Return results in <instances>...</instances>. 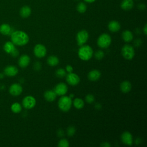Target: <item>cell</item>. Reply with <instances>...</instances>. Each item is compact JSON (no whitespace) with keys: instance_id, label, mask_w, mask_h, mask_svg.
I'll use <instances>...</instances> for the list:
<instances>
[{"instance_id":"cell-1","label":"cell","mask_w":147,"mask_h":147,"mask_svg":"<svg viewBox=\"0 0 147 147\" xmlns=\"http://www.w3.org/2000/svg\"><path fill=\"white\" fill-rule=\"evenodd\" d=\"M29 40L28 35L21 30L14 31L11 34V41L17 46H24L28 44Z\"/></svg>"},{"instance_id":"cell-2","label":"cell","mask_w":147,"mask_h":147,"mask_svg":"<svg viewBox=\"0 0 147 147\" xmlns=\"http://www.w3.org/2000/svg\"><path fill=\"white\" fill-rule=\"evenodd\" d=\"M93 55V50L89 45H82L78 50L79 57L84 61L90 60Z\"/></svg>"},{"instance_id":"cell-3","label":"cell","mask_w":147,"mask_h":147,"mask_svg":"<svg viewBox=\"0 0 147 147\" xmlns=\"http://www.w3.org/2000/svg\"><path fill=\"white\" fill-rule=\"evenodd\" d=\"M72 101L69 96L63 95L58 101L59 108L64 112L69 111L71 107Z\"/></svg>"},{"instance_id":"cell-4","label":"cell","mask_w":147,"mask_h":147,"mask_svg":"<svg viewBox=\"0 0 147 147\" xmlns=\"http://www.w3.org/2000/svg\"><path fill=\"white\" fill-rule=\"evenodd\" d=\"M111 42V38L109 34L103 33L98 38L97 44L101 48H106L110 46Z\"/></svg>"},{"instance_id":"cell-5","label":"cell","mask_w":147,"mask_h":147,"mask_svg":"<svg viewBox=\"0 0 147 147\" xmlns=\"http://www.w3.org/2000/svg\"><path fill=\"white\" fill-rule=\"evenodd\" d=\"M121 53L122 56L126 60H131L135 55L134 48L128 44L125 45L122 48Z\"/></svg>"},{"instance_id":"cell-6","label":"cell","mask_w":147,"mask_h":147,"mask_svg":"<svg viewBox=\"0 0 147 147\" xmlns=\"http://www.w3.org/2000/svg\"><path fill=\"white\" fill-rule=\"evenodd\" d=\"M88 33L86 30H82L79 31L76 34L77 44L81 47L86 42L88 39Z\"/></svg>"},{"instance_id":"cell-7","label":"cell","mask_w":147,"mask_h":147,"mask_svg":"<svg viewBox=\"0 0 147 147\" xmlns=\"http://www.w3.org/2000/svg\"><path fill=\"white\" fill-rule=\"evenodd\" d=\"M22 103L24 108L26 109H31L33 108L36 105V100L33 96L31 95H28L25 96L22 99Z\"/></svg>"},{"instance_id":"cell-8","label":"cell","mask_w":147,"mask_h":147,"mask_svg":"<svg viewBox=\"0 0 147 147\" xmlns=\"http://www.w3.org/2000/svg\"><path fill=\"white\" fill-rule=\"evenodd\" d=\"M46 53L47 49L44 45L38 44L35 45L34 48V54L36 57L42 58L46 55Z\"/></svg>"},{"instance_id":"cell-9","label":"cell","mask_w":147,"mask_h":147,"mask_svg":"<svg viewBox=\"0 0 147 147\" xmlns=\"http://www.w3.org/2000/svg\"><path fill=\"white\" fill-rule=\"evenodd\" d=\"M67 82L71 86H76L80 82L79 76L73 72L68 73L66 76Z\"/></svg>"},{"instance_id":"cell-10","label":"cell","mask_w":147,"mask_h":147,"mask_svg":"<svg viewBox=\"0 0 147 147\" xmlns=\"http://www.w3.org/2000/svg\"><path fill=\"white\" fill-rule=\"evenodd\" d=\"M9 93L14 96L20 95L22 92V86L18 83H13L9 87Z\"/></svg>"},{"instance_id":"cell-11","label":"cell","mask_w":147,"mask_h":147,"mask_svg":"<svg viewBox=\"0 0 147 147\" xmlns=\"http://www.w3.org/2000/svg\"><path fill=\"white\" fill-rule=\"evenodd\" d=\"M67 91L68 87L64 83H60L57 84L54 88V91L55 92L56 94L60 96L64 95L67 92Z\"/></svg>"},{"instance_id":"cell-12","label":"cell","mask_w":147,"mask_h":147,"mask_svg":"<svg viewBox=\"0 0 147 147\" xmlns=\"http://www.w3.org/2000/svg\"><path fill=\"white\" fill-rule=\"evenodd\" d=\"M122 142L127 145H131L133 144V137L129 131L123 132L121 137Z\"/></svg>"},{"instance_id":"cell-13","label":"cell","mask_w":147,"mask_h":147,"mask_svg":"<svg viewBox=\"0 0 147 147\" xmlns=\"http://www.w3.org/2000/svg\"><path fill=\"white\" fill-rule=\"evenodd\" d=\"M18 72V68L14 65H8L4 69V74L7 76H14Z\"/></svg>"},{"instance_id":"cell-14","label":"cell","mask_w":147,"mask_h":147,"mask_svg":"<svg viewBox=\"0 0 147 147\" xmlns=\"http://www.w3.org/2000/svg\"><path fill=\"white\" fill-rule=\"evenodd\" d=\"M30 57L27 55H21L18 61V65L21 68L26 67L30 63Z\"/></svg>"},{"instance_id":"cell-15","label":"cell","mask_w":147,"mask_h":147,"mask_svg":"<svg viewBox=\"0 0 147 147\" xmlns=\"http://www.w3.org/2000/svg\"><path fill=\"white\" fill-rule=\"evenodd\" d=\"M100 76L101 73L100 71L96 69H93L88 73V78L91 81H96L100 78Z\"/></svg>"},{"instance_id":"cell-16","label":"cell","mask_w":147,"mask_h":147,"mask_svg":"<svg viewBox=\"0 0 147 147\" xmlns=\"http://www.w3.org/2000/svg\"><path fill=\"white\" fill-rule=\"evenodd\" d=\"M56 94L54 90H47L44 94V98L48 102H53L56 98Z\"/></svg>"},{"instance_id":"cell-17","label":"cell","mask_w":147,"mask_h":147,"mask_svg":"<svg viewBox=\"0 0 147 147\" xmlns=\"http://www.w3.org/2000/svg\"><path fill=\"white\" fill-rule=\"evenodd\" d=\"M108 28L112 32H117L121 28L120 24L117 21H111L108 24Z\"/></svg>"},{"instance_id":"cell-18","label":"cell","mask_w":147,"mask_h":147,"mask_svg":"<svg viewBox=\"0 0 147 147\" xmlns=\"http://www.w3.org/2000/svg\"><path fill=\"white\" fill-rule=\"evenodd\" d=\"M131 88V84L130 82L125 80L123 81L120 84V89L123 93L129 92Z\"/></svg>"},{"instance_id":"cell-19","label":"cell","mask_w":147,"mask_h":147,"mask_svg":"<svg viewBox=\"0 0 147 147\" xmlns=\"http://www.w3.org/2000/svg\"><path fill=\"white\" fill-rule=\"evenodd\" d=\"M15 45L11 41H7L3 45V50L7 53H11L16 49Z\"/></svg>"},{"instance_id":"cell-20","label":"cell","mask_w":147,"mask_h":147,"mask_svg":"<svg viewBox=\"0 0 147 147\" xmlns=\"http://www.w3.org/2000/svg\"><path fill=\"white\" fill-rule=\"evenodd\" d=\"M133 0H123L121 4V8L124 10H130L133 6Z\"/></svg>"},{"instance_id":"cell-21","label":"cell","mask_w":147,"mask_h":147,"mask_svg":"<svg viewBox=\"0 0 147 147\" xmlns=\"http://www.w3.org/2000/svg\"><path fill=\"white\" fill-rule=\"evenodd\" d=\"M31 14V9L28 6L22 7L20 10V14L22 18H27Z\"/></svg>"},{"instance_id":"cell-22","label":"cell","mask_w":147,"mask_h":147,"mask_svg":"<svg viewBox=\"0 0 147 147\" xmlns=\"http://www.w3.org/2000/svg\"><path fill=\"white\" fill-rule=\"evenodd\" d=\"M122 39L125 42H130L133 40V35L131 31L126 30L122 32Z\"/></svg>"},{"instance_id":"cell-23","label":"cell","mask_w":147,"mask_h":147,"mask_svg":"<svg viewBox=\"0 0 147 147\" xmlns=\"http://www.w3.org/2000/svg\"><path fill=\"white\" fill-rule=\"evenodd\" d=\"M11 32V27L7 24H3L0 26V33L3 35H7Z\"/></svg>"},{"instance_id":"cell-24","label":"cell","mask_w":147,"mask_h":147,"mask_svg":"<svg viewBox=\"0 0 147 147\" xmlns=\"http://www.w3.org/2000/svg\"><path fill=\"white\" fill-rule=\"evenodd\" d=\"M59 63V59L55 56H50L47 59V63L49 65L54 67L57 65Z\"/></svg>"},{"instance_id":"cell-25","label":"cell","mask_w":147,"mask_h":147,"mask_svg":"<svg viewBox=\"0 0 147 147\" xmlns=\"http://www.w3.org/2000/svg\"><path fill=\"white\" fill-rule=\"evenodd\" d=\"M74 106L77 109H81L84 107V101L80 98H75L73 102Z\"/></svg>"},{"instance_id":"cell-26","label":"cell","mask_w":147,"mask_h":147,"mask_svg":"<svg viewBox=\"0 0 147 147\" xmlns=\"http://www.w3.org/2000/svg\"><path fill=\"white\" fill-rule=\"evenodd\" d=\"M11 110L14 113H19L22 110V106L21 105L17 102H15L13 103L11 106Z\"/></svg>"},{"instance_id":"cell-27","label":"cell","mask_w":147,"mask_h":147,"mask_svg":"<svg viewBox=\"0 0 147 147\" xmlns=\"http://www.w3.org/2000/svg\"><path fill=\"white\" fill-rule=\"evenodd\" d=\"M77 10L80 13H83L86 11L87 9V6L86 4L83 2H80L78 5H77Z\"/></svg>"},{"instance_id":"cell-28","label":"cell","mask_w":147,"mask_h":147,"mask_svg":"<svg viewBox=\"0 0 147 147\" xmlns=\"http://www.w3.org/2000/svg\"><path fill=\"white\" fill-rule=\"evenodd\" d=\"M66 75V72L63 68H59L56 71V75L58 78H62L64 77Z\"/></svg>"},{"instance_id":"cell-29","label":"cell","mask_w":147,"mask_h":147,"mask_svg":"<svg viewBox=\"0 0 147 147\" xmlns=\"http://www.w3.org/2000/svg\"><path fill=\"white\" fill-rule=\"evenodd\" d=\"M104 55H105L104 52L101 50H98L94 54L95 58L98 60H100L102 59L103 57H104Z\"/></svg>"},{"instance_id":"cell-30","label":"cell","mask_w":147,"mask_h":147,"mask_svg":"<svg viewBox=\"0 0 147 147\" xmlns=\"http://www.w3.org/2000/svg\"><path fill=\"white\" fill-rule=\"evenodd\" d=\"M57 145L59 147H68L69 146V144L68 141L66 139L63 138L59 141Z\"/></svg>"},{"instance_id":"cell-31","label":"cell","mask_w":147,"mask_h":147,"mask_svg":"<svg viewBox=\"0 0 147 147\" xmlns=\"http://www.w3.org/2000/svg\"><path fill=\"white\" fill-rule=\"evenodd\" d=\"M75 131H76V130H75V127H74L72 126H70L67 128V135L68 136H72L75 134Z\"/></svg>"},{"instance_id":"cell-32","label":"cell","mask_w":147,"mask_h":147,"mask_svg":"<svg viewBox=\"0 0 147 147\" xmlns=\"http://www.w3.org/2000/svg\"><path fill=\"white\" fill-rule=\"evenodd\" d=\"M86 101L88 103H92L95 100L94 96L92 94H87L85 97Z\"/></svg>"},{"instance_id":"cell-33","label":"cell","mask_w":147,"mask_h":147,"mask_svg":"<svg viewBox=\"0 0 147 147\" xmlns=\"http://www.w3.org/2000/svg\"><path fill=\"white\" fill-rule=\"evenodd\" d=\"M134 45L136 47H140L141 44H142V41L141 39H136L135 41H134Z\"/></svg>"},{"instance_id":"cell-34","label":"cell","mask_w":147,"mask_h":147,"mask_svg":"<svg viewBox=\"0 0 147 147\" xmlns=\"http://www.w3.org/2000/svg\"><path fill=\"white\" fill-rule=\"evenodd\" d=\"M41 67V64L39 62H37L34 64V68L36 70H40Z\"/></svg>"},{"instance_id":"cell-35","label":"cell","mask_w":147,"mask_h":147,"mask_svg":"<svg viewBox=\"0 0 147 147\" xmlns=\"http://www.w3.org/2000/svg\"><path fill=\"white\" fill-rule=\"evenodd\" d=\"M65 69H66V71L68 72V73H70V72H72L73 71V68L71 65H67L65 67Z\"/></svg>"},{"instance_id":"cell-36","label":"cell","mask_w":147,"mask_h":147,"mask_svg":"<svg viewBox=\"0 0 147 147\" xmlns=\"http://www.w3.org/2000/svg\"><path fill=\"white\" fill-rule=\"evenodd\" d=\"M18 54H19V52H18V50H17L16 48L15 50L11 53V55L12 56H13V57H16V56H17L18 55Z\"/></svg>"},{"instance_id":"cell-37","label":"cell","mask_w":147,"mask_h":147,"mask_svg":"<svg viewBox=\"0 0 147 147\" xmlns=\"http://www.w3.org/2000/svg\"><path fill=\"white\" fill-rule=\"evenodd\" d=\"M57 135H58V136H59V137H62L64 135L63 130H61V129H59V130H58V131H57Z\"/></svg>"},{"instance_id":"cell-38","label":"cell","mask_w":147,"mask_h":147,"mask_svg":"<svg viewBox=\"0 0 147 147\" xmlns=\"http://www.w3.org/2000/svg\"><path fill=\"white\" fill-rule=\"evenodd\" d=\"M100 146L103 147H109V146H110L111 145L107 142H104L100 144Z\"/></svg>"},{"instance_id":"cell-39","label":"cell","mask_w":147,"mask_h":147,"mask_svg":"<svg viewBox=\"0 0 147 147\" xmlns=\"http://www.w3.org/2000/svg\"><path fill=\"white\" fill-rule=\"evenodd\" d=\"M138 7L139 9H140L141 10H143L145 9V5L144 4H142V3H140V4L138 5Z\"/></svg>"},{"instance_id":"cell-40","label":"cell","mask_w":147,"mask_h":147,"mask_svg":"<svg viewBox=\"0 0 147 147\" xmlns=\"http://www.w3.org/2000/svg\"><path fill=\"white\" fill-rule=\"evenodd\" d=\"M143 32H144L145 35H146V34H147V25H146H146L144 26V27Z\"/></svg>"},{"instance_id":"cell-41","label":"cell","mask_w":147,"mask_h":147,"mask_svg":"<svg viewBox=\"0 0 147 147\" xmlns=\"http://www.w3.org/2000/svg\"><path fill=\"white\" fill-rule=\"evenodd\" d=\"M101 107H102V106H101V105H100L99 103H96V104L95 105V108H96V109L99 110V109H100Z\"/></svg>"},{"instance_id":"cell-42","label":"cell","mask_w":147,"mask_h":147,"mask_svg":"<svg viewBox=\"0 0 147 147\" xmlns=\"http://www.w3.org/2000/svg\"><path fill=\"white\" fill-rule=\"evenodd\" d=\"M95 0H84V1L87 2H88V3H91V2H94Z\"/></svg>"},{"instance_id":"cell-43","label":"cell","mask_w":147,"mask_h":147,"mask_svg":"<svg viewBox=\"0 0 147 147\" xmlns=\"http://www.w3.org/2000/svg\"><path fill=\"white\" fill-rule=\"evenodd\" d=\"M74 94H70V95H69V97H70L71 98H72L74 97Z\"/></svg>"}]
</instances>
